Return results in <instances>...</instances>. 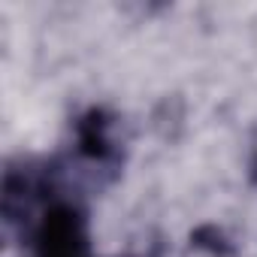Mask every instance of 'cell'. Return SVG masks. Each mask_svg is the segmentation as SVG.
Returning a JSON list of instances; mask_svg holds the SVG:
<instances>
[{
  "label": "cell",
  "mask_w": 257,
  "mask_h": 257,
  "mask_svg": "<svg viewBox=\"0 0 257 257\" xmlns=\"http://www.w3.org/2000/svg\"><path fill=\"white\" fill-rule=\"evenodd\" d=\"M25 239L34 257H91V230L85 206L64 191H55L40 209Z\"/></svg>",
  "instance_id": "1"
},
{
  "label": "cell",
  "mask_w": 257,
  "mask_h": 257,
  "mask_svg": "<svg viewBox=\"0 0 257 257\" xmlns=\"http://www.w3.org/2000/svg\"><path fill=\"white\" fill-rule=\"evenodd\" d=\"M191 245L209 257H233V242L227 239V233L218 224H200L191 233Z\"/></svg>",
  "instance_id": "3"
},
{
  "label": "cell",
  "mask_w": 257,
  "mask_h": 257,
  "mask_svg": "<svg viewBox=\"0 0 257 257\" xmlns=\"http://www.w3.org/2000/svg\"><path fill=\"white\" fill-rule=\"evenodd\" d=\"M115 127H118V118L106 106H88L73 124L76 158L85 167H91L97 176H106V179H112L124 161Z\"/></svg>",
  "instance_id": "2"
},
{
  "label": "cell",
  "mask_w": 257,
  "mask_h": 257,
  "mask_svg": "<svg viewBox=\"0 0 257 257\" xmlns=\"http://www.w3.org/2000/svg\"><path fill=\"white\" fill-rule=\"evenodd\" d=\"M248 179H251V185H257V152H254V158H251V170H248Z\"/></svg>",
  "instance_id": "4"
}]
</instances>
